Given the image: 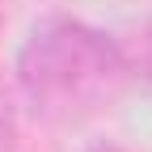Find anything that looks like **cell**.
Here are the masks:
<instances>
[{
	"label": "cell",
	"instance_id": "7a4b0ae2",
	"mask_svg": "<svg viewBox=\"0 0 152 152\" xmlns=\"http://www.w3.org/2000/svg\"><path fill=\"white\" fill-rule=\"evenodd\" d=\"M118 55H123V68L131 80L152 89V21H144L127 42H118Z\"/></svg>",
	"mask_w": 152,
	"mask_h": 152
},
{
	"label": "cell",
	"instance_id": "277c9868",
	"mask_svg": "<svg viewBox=\"0 0 152 152\" xmlns=\"http://www.w3.org/2000/svg\"><path fill=\"white\" fill-rule=\"evenodd\" d=\"M89 152H123L118 144H97V148H89Z\"/></svg>",
	"mask_w": 152,
	"mask_h": 152
},
{
	"label": "cell",
	"instance_id": "3957f363",
	"mask_svg": "<svg viewBox=\"0 0 152 152\" xmlns=\"http://www.w3.org/2000/svg\"><path fill=\"white\" fill-rule=\"evenodd\" d=\"M0 152H17V110L4 89H0Z\"/></svg>",
	"mask_w": 152,
	"mask_h": 152
},
{
	"label": "cell",
	"instance_id": "6da1fadb",
	"mask_svg": "<svg viewBox=\"0 0 152 152\" xmlns=\"http://www.w3.org/2000/svg\"><path fill=\"white\" fill-rule=\"evenodd\" d=\"M127 80L118 42L85 21L34 26L17 51V89L42 123H76L97 114Z\"/></svg>",
	"mask_w": 152,
	"mask_h": 152
}]
</instances>
